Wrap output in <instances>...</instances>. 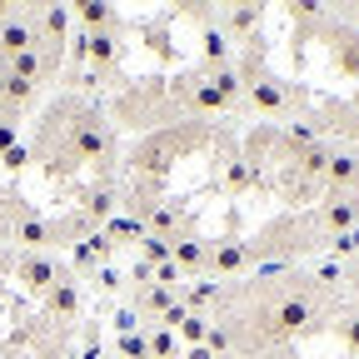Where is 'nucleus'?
I'll return each mask as SVG.
<instances>
[{
	"label": "nucleus",
	"instance_id": "nucleus-1",
	"mask_svg": "<svg viewBox=\"0 0 359 359\" xmlns=\"http://www.w3.org/2000/svg\"><path fill=\"white\" fill-rule=\"evenodd\" d=\"M120 55H125V45H120V30L110 25V30H80L75 35V65H85V70H95V75H115V65H120Z\"/></svg>",
	"mask_w": 359,
	"mask_h": 359
},
{
	"label": "nucleus",
	"instance_id": "nucleus-2",
	"mask_svg": "<svg viewBox=\"0 0 359 359\" xmlns=\"http://www.w3.org/2000/svg\"><path fill=\"white\" fill-rule=\"evenodd\" d=\"M250 264H255V250H250L240 235H224V240H215V245H210L205 280H215V285H235Z\"/></svg>",
	"mask_w": 359,
	"mask_h": 359
},
{
	"label": "nucleus",
	"instance_id": "nucleus-3",
	"mask_svg": "<svg viewBox=\"0 0 359 359\" xmlns=\"http://www.w3.org/2000/svg\"><path fill=\"white\" fill-rule=\"evenodd\" d=\"M125 210V185H120V175H95L85 185V195H80V215L90 219V224H105V219H115Z\"/></svg>",
	"mask_w": 359,
	"mask_h": 359
},
{
	"label": "nucleus",
	"instance_id": "nucleus-4",
	"mask_svg": "<svg viewBox=\"0 0 359 359\" xmlns=\"http://www.w3.org/2000/svg\"><path fill=\"white\" fill-rule=\"evenodd\" d=\"M15 275H20V285H25L30 294H45V290L60 280V264H55L50 255H40V250H25V255L15 259Z\"/></svg>",
	"mask_w": 359,
	"mask_h": 359
},
{
	"label": "nucleus",
	"instance_id": "nucleus-5",
	"mask_svg": "<svg viewBox=\"0 0 359 359\" xmlns=\"http://www.w3.org/2000/svg\"><path fill=\"white\" fill-rule=\"evenodd\" d=\"M80 314V285H75V275L70 269H60V280L45 290V320H60V325H70Z\"/></svg>",
	"mask_w": 359,
	"mask_h": 359
},
{
	"label": "nucleus",
	"instance_id": "nucleus-6",
	"mask_svg": "<svg viewBox=\"0 0 359 359\" xmlns=\"http://www.w3.org/2000/svg\"><path fill=\"white\" fill-rule=\"evenodd\" d=\"M255 185H259V160H250L245 150L219 165V190H224V195H245V190H255Z\"/></svg>",
	"mask_w": 359,
	"mask_h": 359
},
{
	"label": "nucleus",
	"instance_id": "nucleus-7",
	"mask_svg": "<svg viewBox=\"0 0 359 359\" xmlns=\"http://www.w3.org/2000/svg\"><path fill=\"white\" fill-rule=\"evenodd\" d=\"M170 259L180 264V275H185V280H190V275H200V280H205V264H210V240H200L195 230H190V235H180V240L170 245Z\"/></svg>",
	"mask_w": 359,
	"mask_h": 359
},
{
	"label": "nucleus",
	"instance_id": "nucleus-8",
	"mask_svg": "<svg viewBox=\"0 0 359 359\" xmlns=\"http://www.w3.org/2000/svg\"><path fill=\"white\" fill-rule=\"evenodd\" d=\"M219 20V30L230 35V40H245V35H255L259 30V20H264V6H230L224 15H215Z\"/></svg>",
	"mask_w": 359,
	"mask_h": 359
},
{
	"label": "nucleus",
	"instance_id": "nucleus-9",
	"mask_svg": "<svg viewBox=\"0 0 359 359\" xmlns=\"http://www.w3.org/2000/svg\"><path fill=\"white\" fill-rule=\"evenodd\" d=\"M100 235H105V240H110V250H115V245H140L150 230H145V219H140V215L120 210L115 219H105V230H100Z\"/></svg>",
	"mask_w": 359,
	"mask_h": 359
},
{
	"label": "nucleus",
	"instance_id": "nucleus-10",
	"mask_svg": "<svg viewBox=\"0 0 359 359\" xmlns=\"http://www.w3.org/2000/svg\"><path fill=\"white\" fill-rule=\"evenodd\" d=\"M105 255H110V240H105V235H85V240H75V250H70V259H75L80 275H95Z\"/></svg>",
	"mask_w": 359,
	"mask_h": 359
},
{
	"label": "nucleus",
	"instance_id": "nucleus-11",
	"mask_svg": "<svg viewBox=\"0 0 359 359\" xmlns=\"http://www.w3.org/2000/svg\"><path fill=\"white\" fill-rule=\"evenodd\" d=\"M75 25L80 30H110L115 25V11L100 6V0H90V6H75Z\"/></svg>",
	"mask_w": 359,
	"mask_h": 359
},
{
	"label": "nucleus",
	"instance_id": "nucleus-12",
	"mask_svg": "<svg viewBox=\"0 0 359 359\" xmlns=\"http://www.w3.org/2000/svg\"><path fill=\"white\" fill-rule=\"evenodd\" d=\"M205 334H210V314H185V320L175 325V339H185L190 349L205 344Z\"/></svg>",
	"mask_w": 359,
	"mask_h": 359
},
{
	"label": "nucleus",
	"instance_id": "nucleus-13",
	"mask_svg": "<svg viewBox=\"0 0 359 359\" xmlns=\"http://www.w3.org/2000/svg\"><path fill=\"white\" fill-rule=\"evenodd\" d=\"M140 264H150V269L170 264V240H160V235H145V240H140Z\"/></svg>",
	"mask_w": 359,
	"mask_h": 359
},
{
	"label": "nucleus",
	"instance_id": "nucleus-14",
	"mask_svg": "<svg viewBox=\"0 0 359 359\" xmlns=\"http://www.w3.org/2000/svg\"><path fill=\"white\" fill-rule=\"evenodd\" d=\"M115 349H120V359H150L145 330H140V334H115Z\"/></svg>",
	"mask_w": 359,
	"mask_h": 359
},
{
	"label": "nucleus",
	"instance_id": "nucleus-15",
	"mask_svg": "<svg viewBox=\"0 0 359 359\" xmlns=\"http://www.w3.org/2000/svg\"><path fill=\"white\" fill-rule=\"evenodd\" d=\"M145 40H150V50H155V55H165V60H175V45H170V25H160V20H150V25H145Z\"/></svg>",
	"mask_w": 359,
	"mask_h": 359
},
{
	"label": "nucleus",
	"instance_id": "nucleus-16",
	"mask_svg": "<svg viewBox=\"0 0 359 359\" xmlns=\"http://www.w3.org/2000/svg\"><path fill=\"white\" fill-rule=\"evenodd\" d=\"M145 339H150V359H170V354H175V334H170V330H160V325H155Z\"/></svg>",
	"mask_w": 359,
	"mask_h": 359
},
{
	"label": "nucleus",
	"instance_id": "nucleus-17",
	"mask_svg": "<svg viewBox=\"0 0 359 359\" xmlns=\"http://www.w3.org/2000/svg\"><path fill=\"white\" fill-rule=\"evenodd\" d=\"M185 359H215V354H210V349H205V344H195V349H190V354H185Z\"/></svg>",
	"mask_w": 359,
	"mask_h": 359
},
{
	"label": "nucleus",
	"instance_id": "nucleus-18",
	"mask_svg": "<svg viewBox=\"0 0 359 359\" xmlns=\"http://www.w3.org/2000/svg\"><path fill=\"white\" fill-rule=\"evenodd\" d=\"M6 359H40V354H6Z\"/></svg>",
	"mask_w": 359,
	"mask_h": 359
},
{
	"label": "nucleus",
	"instance_id": "nucleus-19",
	"mask_svg": "<svg viewBox=\"0 0 359 359\" xmlns=\"http://www.w3.org/2000/svg\"><path fill=\"white\" fill-rule=\"evenodd\" d=\"M230 359H245V354H230Z\"/></svg>",
	"mask_w": 359,
	"mask_h": 359
}]
</instances>
